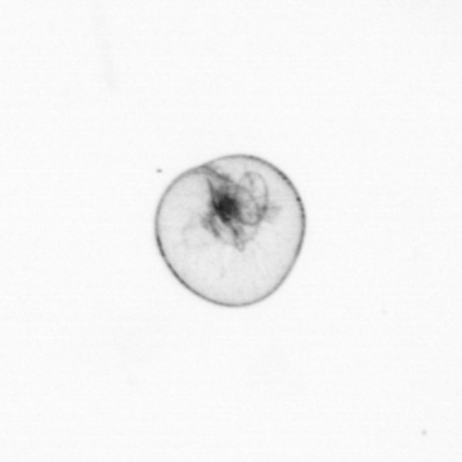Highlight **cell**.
<instances>
[{"label": "cell", "mask_w": 462, "mask_h": 462, "mask_svg": "<svg viewBox=\"0 0 462 462\" xmlns=\"http://www.w3.org/2000/svg\"><path fill=\"white\" fill-rule=\"evenodd\" d=\"M298 188L281 169L249 154L224 155L177 176L154 216L155 245L191 294L245 309L285 283L305 244Z\"/></svg>", "instance_id": "6da1fadb"}]
</instances>
